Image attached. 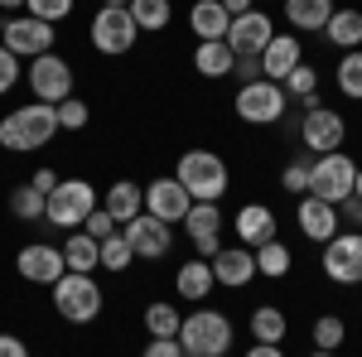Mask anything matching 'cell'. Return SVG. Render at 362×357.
Listing matches in <instances>:
<instances>
[{
    "mask_svg": "<svg viewBox=\"0 0 362 357\" xmlns=\"http://www.w3.org/2000/svg\"><path fill=\"white\" fill-rule=\"evenodd\" d=\"M54 136H58V116H54L49 102H25V107H15V111L0 116V145L15 150V155L44 150Z\"/></svg>",
    "mask_w": 362,
    "mask_h": 357,
    "instance_id": "obj_1",
    "label": "cell"
},
{
    "mask_svg": "<svg viewBox=\"0 0 362 357\" xmlns=\"http://www.w3.org/2000/svg\"><path fill=\"white\" fill-rule=\"evenodd\" d=\"M174 179L189 189L194 203H218L232 184V174H227V160L223 155H213V150H184L179 155V165H174Z\"/></svg>",
    "mask_w": 362,
    "mask_h": 357,
    "instance_id": "obj_2",
    "label": "cell"
},
{
    "mask_svg": "<svg viewBox=\"0 0 362 357\" xmlns=\"http://www.w3.org/2000/svg\"><path fill=\"white\" fill-rule=\"evenodd\" d=\"M232 319L223 309H194L184 324H179V348L198 357H227L232 353Z\"/></svg>",
    "mask_w": 362,
    "mask_h": 357,
    "instance_id": "obj_3",
    "label": "cell"
},
{
    "mask_svg": "<svg viewBox=\"0 0 362 357\" xmlns=\"http://www.w3.org/2000/svg\"><path fill=\"white\" fill-rule=\"evenodd\" d=\"M49 290H54V309L68 319V324H92V319L102 314V285H97L92 275L63 271Z\"/></svg>",
    "mask_w": 362,
    "mask_h": 357,
    "instance_id": "obj_4",
    "label": "cell"
},
{
    "mask_svg": "<svg viewBox=\"0 0 362 357\" xmlns=\"http://www.w3.org/2000/svg\"><path fill=\"white\" fill-rule=\"evenodd\" d=\"M92 208H97V189L87 179H58V189L44 198V222H54L63 232H78Z\"/></svg>",
    "mask_w": 362,
    "mask_h": 357,
    "instance_id": "obj_5",
    "label": "cell"
},
{
    "mask_svg": "<svg viewBox=\"0 0 362 357\" xmlns=\"http://www.w3.org/2000/svg\"><path fill=\"white\" fill-rule=\"evenodd\" d=\"M358 184V160L348 155V150H334V155H314V165H309V193L314 198H324V203H343L348 193Z\"/></svg>",
    "mask_w": 362,
    "mask_h": 357,
    "instance_id": "obj_6",
    "label": "cell"
},
{
    "mask_svg": "<svg viewBox=\"0 0 362 357\" xmlns=\"http://www.w3.org/2000/svg\"><path fill=\"white\" fill-rule=\"evenodd\" d=\"M87 34H92V49H97V54H107V58L131 54V49H136V39H140V29H136V20H131V10H126V5H102V10L92 15Z\"/></svg>",
    "mask_w": 362,
    "mask_h": 357,
    "instance_id": "obj_7",
    "label": "cell"
},
{
    "mask_svg": "<svg viewBox=\"0 0 362 357\" xmlns=\"http://www.w3.org/2000/svg\"><path fill=\"white\" fill-rule=\"evenodd\" d=\"M232 111H237L247 126H276V121H285V111H290V97H285V87H280V83L256 78V83L237 87Z\"/></svg>",
    "mask_w": 362,
    "mask_h": 357,
    "instance_id": "obj_8",
    "label": "cell"
},
{
    "mask_svg": "<svg viewBox=\"0 0 362 357\" xmlns=\"http://www.w3.org/2000/svg\"><path fill=\"white\" fill-rule=\"evenodd\" d=\"M29 92H34V102H49L58 107L63 97H73V63L63 54H39L29 58Z\"/></svg>",
    "mask_w": 362,
    "mask_h": 357,
    "instance_id": "obj_9",
    "label": "cell"
},
{
    "mask_svg": "<svg viewBox=\"0 0 362 357\" xmlns=\"http://www.w3.org/2000/svg\"><path fill=\"white\" fill-rule=\"evenodd\" d=\"M54 39H58V29L34 20V15H10L5 20V34H0V44L15 58H25V63L39 58V54H54Z\"/></svg>",
    "mask_w": 362,
    "mask_h": 357,
    "instance_id": "obj_10",
    "label": "cell"
},
{
    "mask_svg": "<svg viewBox=\"0 0 362 357\" xmlns=\"http://www.w3.org/2000/svg\"><path fill=\"white\" fill-rule=\"evenodd\" d=\"M319 266H324V275L334 285H362V232H338V237H329Z\"/></svg>",
    "mask_w": 362,
    "mask_h": 357,
    "instance_id": "obj_11",
    "label": "cell"
},
{
    "mask_svg": "<svg viewBox=\"0 0 362 357\" xmlns=\"http://www.w3.org/2000/svg\"><path fill=\"white\" fill-rule=\"evenodd\" d=\"M343 140H348V121H343L334 107H309L305 111V121H300V145H305L309 155H334V150H343Z\"/></svg>",
    "mask_w": 362,
    "mask_h": 357,
    "instance_id": "obj_12",
    "label": "cell"
},
{
    "mask_svg": "<svg viewBox=\"0 0 362 357\" xmlns=\"http://www.w3.org/2000/svg\"><path fill=\"white\" fill-rule=\"evenodd\" d=\"M121 237L131 242L136 261H165L169 251H174V227H169V222H160V218H150V213L131 218L126 227H121Z\"/></svg>",
    "mask_w": 362,
    "mask_h": 357,
    "instance_id": "obj_13",
    "label": "cell"
},
{
    "mask_svg": "<svg viewBox=\"0 0 362 357\" xmlns=\"http://www.w3.org/2000/svg\"><path fill=\"white\" fill-rule=\"evenodd\" d=\"M189 208H194V198H189V189H184L174 174H169V179H155V184L145 189V213L160 218V222H169V227L189 218Z\"/></svg>",
    "mask_w": 362,
    "mask_h": 357,
    "instance_id": "obj_14",
    "label": "cell"
},
{
    "mask_svg": "<svg viewBox=\"0 0 362 357\" xmlns=\"http://www.w3.org/2000/svg\"><path fill=\"white\" fill-rule=\"evenodd\" d=\"M223 208L218 203H194L189 208V218H184V227H189V237H194V251L208 261V256H218L223 251Z\"/></svg>",
    "mask_w": 362,
    "mask_h": 357,
    "instance_id": "obj_15",
    "label": "cell"
},
{
    "mask_svg": "<svg viewBox=\"0 0 362 357\" xmlns=\"http://www.w3.org/2000/svg\"><path fill=\"white\" fill-rule=\"evenodd\" d=\"M256 58H261V78H266V83H285V78L305 63V44H300V34H276Z\"/></svg>",
    "mask_w": 362,
    "mask_h": 357,
    "instance_id": "obj_16",
    "label": "cell"
},
{
    "mask_svg": "<svg viewBox=\"0 0 362 357\" xmlns=\"http://www.w3.org/2000/svg\"><path fill=\"white\" fill-rule=\"evenodd\" d=\"M15 271L25 275L29 285H54L68 266H63V251L58 247H49V242H29V247H20V256H15Z\"/></svg>",
    "mask_w": 362,
    "mask_h": 357,
    "instance_id": "obj_17",
    "label": "cell"
},
{
    "mask_svg": "<svg viewBox=\"0 0 362 357\" xmlns=\"http://www.w3.org/2000/svg\"><path fill=\"white\" fill-rule=\"evenodd\" d=\"M208 266H213V280H218V285L242 290V285L256 280V251L242 247V242H232V247H223L218 256H208Z\"/></svg>",
    "mask_w": 362,
    "mask_h": 357,
    "instance_id": "obj_18",
    "label": "cell"
},
{
    "mask_svg": "<svg viewBox=\"0 0 362 357\" xmlns=\"http://www.w3.org/2000/svg\"><path fill=\"white\" fill-rule=\"evenodd\" d=\"M295 222H300V232H305V242H329V237H338L343 227H338V208L334 203H324V198H314V193H305L300 203H295Z\"/></svg>",
    "mask_w": 362,
    "mask_h": 357,
    "instance_id": "obj_19",
    "label": "cell"
},
{
    "mask_svg": "<svg viewBox=\"0 0 362 357\" xmlns=\"http://www.w3.org/2000/svg\"><path fill=\"white\" fill-rule=\"evenodd\" d=\"M271 39H276V29H271V15H261V10L232 15V29H227V49H232V54H261Z\"/></svg>",
    "mask_w": 362,
    "mask_h": 357,
    "instance_id": "obj_20",
    "label": "cell"
},
{
    "mask_svg": "<svg viewBox=\"0 0 362 357\" xmlns=\"http://www.w3.org/2000/svg\"><path fill=\"white\" fill-rule=\"evenodd\" d=\"M232 232H237V242L251 247V251L266 247V242H276V213H271L266 203H247V208H237Z\"/></svg>",
    "mask_w": 362,
    "mask_h": 357,
    "instance_id": "obj_21",
    "label": "cell"
},
{
    "mask_svg": "<svg viewBox=\"0 0 362 357\" xmlns=\"http://www.w3.org/2000/svg\"><path fill=\"white\" fill-rule=\"evenodd\" d=\"M102 208H107V213L126 227L131 218H140V213H145V189H140L136 179H112V189L102 193Z\"/></svg>",
    "mask_w": 362,
    "mask_h": 357,
    "instance_id": "obj_22",
    "label": "cell"
},
{
    "mask_svg": "<svg viewBox=\"0 0 362 357\" xmlns=\"http://www.w3.org/2000/svg\"><path fill=\"white\" fill-rule=\"evenodd\" d=\"M213 285H218V280H213V266H208L203 256H198V261H184V266L174 271V295L189 300V304H203L213 295Z\"/></svg>",
    "mask_w": 362,
    "mask_h": 357,
    "instance_id": "obj_23",
    "label": "cell"
},
{
    "mask_svg": "<svg viewBox=\"0 0 362 357\" xmlns=\"http://www.w3.org/2000/svg\"><path fill=\"white\" fill-rule=\"evenodd\" d=\"M334 10H338L334 0H285V25L295 29V34H314V29L324 34Z\"/></svg>",
    "mask_w": 362,
    "mask_h": 357,
    "instance_id": "obj_24",
    "label": "cell"
},
{
    "mask_svg": "<svg viewBox=\"0 0 362 357\" xmlns=\"http://www.w3.org/2000/svg\"><path fill=\"white\" fill-rule=\"evenodd\" d=\"M189 29L198 34V44H203V39H227L232 15H227L218 0H194V5H189Z\"/></svg>",
    "mask_w": 362,
    "mask_h": 357,
    "instance_id": "obj_25",
    "label": "cell"
},
{
    "mask_svg": "<svg viewBox=\"0 0 362 357\" xmlns=\"http://www.w3.org/2000/svg\"><path fill=\"white\" fill-rule=\"evenodd\" d=\"M247 333H251V343H285L290 338V319L276 304H256L247 319Z\"/></svg>",
    "mask_w": 362,
    "mask_h": 357,
    "instance_id": "obj_26",
    "label": "cell"
},
{
    "mask_svg": "<svg viewBox=\"0 0 362 357\" xmlns=\"http://www.w3.org/2000/svg\"><path fill=\"white\" fill-rule=\"evenodd\" d=\"M63 266L68 271H78V275H92L97 266H102V247H97V237H87L83 227L78 232H68V242H63Z\"/></svg>",
    "mask_w": 362,
    "mask_h": 357,
    "instance_id": "obj_27",
    "label": "cell"
},
{
    "mask_svg": "<svg viewBox=\"0 0 362 357\" xmlns=\"http://www.w3.org/2000/svg\"><path fill=\"white\" fill-rule=\"evenodd\" d=\"M324 39L334 44V49H362V10H353V5H343V10H334L329 15V25H324Z\"/></svg>",
    "mask_w": 362,
    "mask_h": 357,
    "instance_id": "obj_28",
    "label": "cell"
},
{
    "mask_svg": "<svg viewBox=\"0 0 362 357\" xmlns=\"http://www.w3.org/2000/svg\"><path fill=\"white\" fill-rule=\"evenodd\" d=\"M232 49H227V39H203L194 49V73L198 78H227L232 73Z\"/></svg>",
    "mask_w": 362,
    "mask_h": 357,
    "instance_id": "obj_29",
    "label": "cell"
},
{
    "mask_svg": "<svg viewBox=\"0 0 362 357\" xmlns=\"http://www.w3.org/2000/svg\"><path fill=\"white\" fill-rule=\"evenodd\" d=\"M280 87H285V97H290V102H300L305 111L319 107V68H314V63H300V68H295Z\"/></svg>",
    "mask_w": 362,
    "mask_h": 357,
    "instance_id": "obj_30",
    "label": "cell"
},
{
    "mask_svg": "<svg viewBox=\"0 0 362 357\" xmlns=\"http://www.w3.org/2000/svg\"><path fill=\"white\" fill-rule=\"evenodd\" d=\"M126 10H131V20H136L140 34H160V29H169V20H174V5H169V0H131Z\"/></svg>",
    "mask_w": 362,
    "mask_h": 357,
    "instance_id": "obj_31",
    "label": "cell"
},
{
    "mask_svg": "<svg viewBox=\"0 0 362 357\" xmlns=\"http://www.w3.org/2000/svg\"><path fill=\"white\" fill-rule=\"evenodd\" d=\"M295 266V251L285 247V242H266V247H256V275H266V280H285Z\"/></svg>",
    "mask_w": 362,
    "mask_h": 357,
    "instance_id": "obj_32",
    "label": "cell"
},
{
    "mask_svg": "<svg viewBox=\"0 0 362 357\" xmlns=\"http://www.w3.org/2000/svg\"><path fill=\"white\" fill-rule=\"evenodd\" d=\"M334 83L348 102H362V49H348L334 68Z\"/></svg>",
    "mask_w": 362,
    "mask_h": 357,
    "instance_id": "obj_33",
    "label": "cell"
},
{
    "mask_svg": "<svg viewBox=\"0 0 362 357\" xmlns=\"http://www.w3.org/2000/svg\"><path fill=\"white\" fill-rule=\"evenodd\" d=\"M179 324H184V314L169 300L145 304V333H150V338H179Z\"/></svg>",
    "mask_w": 362,
    "mask_h": 357,
    "instance_id": "obj_34",
    "label": "cell"
},
{
    "mask_svg": "<svg viewBox=\"0 0 362 357\" xmlns=\"http://www.w3.org/2000/svg\"><path fill=\"white\" fill-rule=\"evenodd\" d=\"M309 338H314V348H319V353H338V348L348 343V324H343L338 314H319V319H314V329H309Z\"/></svg>",
    "mask_w": 362,
    "mask_h": 357,
    "instance_id": "obj_35",
    "label": "cell"
},
{
    "mask_svg": "<svg viewBox=\"0 0 362 357\" xmlns=\"http://www.w3.org/2000/svg\"><path fill=\"white\" fill-rule=\"evenodd\" d=\"M10 218L15 222H44V193L34 189V184L10 189Z\"/></svg>",
    "mask_w": 362,
    "mask_h": 357,
    "instance_id": "obj_36",
    "label": "cell"
},
{
    "mask_svg": "<svg viewBox=\"0 0 362 357\" xmlns=\"http://www.w3.org/2000/svg\"><path fill=\"white\" fill-rule=\"evenodd\" d=\"M97 247H102V271L121 275V271H131V266H136V251H131V242H126L121 232H112V237H102Z\"/></svg>",
    "mask_w": 362,
    "mask_h": 357,
    "instance_id": "obj_37",
    "label": "cell"
},
{
    "mask_svg": "<svg viewBox=\"0 0 362 357\" xmlns=\"http://www.w3.org/2000/svg\"><path fill=\"white\" fill-rule=\"evenodd\" d=\"M54 116H58V131H83L87 121H92V107H87L83 97H63L54 107Z\"/></svg>",
    "mask_w": 362,
    "mask_h": 357,
    "instance_id": "obj_38",
    "label": "cell"
},
{
    "mask_svg": "<svg viewBox=\"0 0 362 357\" xmlns=\"http://www.w3.org/2000/svg\"><path fill=\"white\" fill-rule=\"evenodd\" d=\"M73 5H78V0H25V15L44 20V25H58V20L73 15Z\"/></svg>",
    "mask_w": 362,
    "mask_h": 357,
    "instance_id": "obj_39",
    "label": "cell"
},
{
    "mask_svg": "<svg viewBox=\"0 0 362 357\" xmlns=\"http://www.w3.org/2000/svg\"><path fill=\"white\" fill-rule=\"evenodd\" d=\"M83 232H87V237H97V242H102V237H112V232H121V222H116L112 213H107V208H102V203H97V208H92V213H87Z\"/></svg>",
    "mask_w": 362,
    "mask_h": 357,
    "instance_id": "obj_40",
    "label": "cell"
},
{
    "mask_svg": "<svg viewBox=\"0 0 362 357\" xmlns=\"http://www.w3.org/2000/svg\"><path fill=\"white\" fill-rule=\"evenodd\" d=\"M20 73H25V58H15L5 44H0V97H5V92H15Z\"/></svg>",
    "mask_w": 362,
    "mask_h": 357,
    "instance_id": "obj_41",
    "label": "cell"
},
{
    "mask_svg": "<svg viewBox=\"0 0 362 357\" xmlns=\"http://www.w3.org/2000/svg\"><path fill=\"white\" fill-rule=\"evenodd\" d=\"M280 184L295 193V198H305V193H309V160H290L285 174H280Z\"/></svg>",
    "mask_w": 362,
    "mask_h": 357,
    "instance_id": "obj_42",
    "label": "cell"
},
{
    "mask_svg": "<svg viewBox=\"0 0 362 357\" xmlns=\"http://www.w3.org/2000/svg\"><path fill=\"white\" fill-rule=\"evenodd\" d=\"M232 78H237L242 87L256 83V78H261V58H256V54H237V58H232Z\"/></svg>",
    "mask_w": 362,
    "mask_h": 357,
    "instance_id": "obj_43",
    "label": "cell"
},
{
    "mask_svg": "<svg viewBox=\"0 0 362 357\" xmlns=\"http://www.w3.org/2000/svg\"><path fill=\"white\" fill-rule=\"evenodd\" d=\"M338 227H348V232H362V198H343L338 203Z\"/></svg>",
    "mask_w": 362,
    "mask_h": 357,
    "instance_id": "obj_44",
    "label": "cell"
},
{
    "mask_svg": "<svg viewBox=\"0 0 362 357\" xmlns=\"http://www.w3.org/2000/svg\"><path fill=\"white\" fill-rule=\"evenodd\" d=\"M140 357H184V348H179V338H150Z\"/></svg>",
    "mask_w": 362,
    "mask_h": 357,
    "instance_id": "obj_45",
    "label": "cell"
},
{
    "mask_svg": "<svg viewBox=\"0 0 362 357\" xmlns=\"http://www.w3.org/2000/svg\"><path fill=\"white\" fill-rule=\"evenodd\" d=\"M0 357H29L25 338L20 333H0Z\"/></svg>",
    "mask_w": 362,
    "mask_h": 357,
    "instance_id": "obj_46",
    "label": "cell"
},
{
    "mask_svg": "<svg viewBox=\"0 0 362 357\" xmlns=\"http://www.w3.org/2000/svg\"><path fill=\"white\" fill-rule=\"evenodd\" d=\"M29 184L44 193V198H49V193L58 189V174H54V169H39V174H29Z\"/></svg>",
    "mask_w": 362,
    "mask_h": 357,
    "instance_id": "obj_47",
    "label": "cell"
},
{
    "mask_svg": "<svg viewBox=\"0 0 362 357\" xmlns=\"http://www.w3.org/2000/svg\"><path fill=\"white\" fill-rule=\"evenodd\" d=\"M242 357H285V348H280V343H251Z\"/></svg>",
    "mask_w": 362,
    "mask_h": 357,
    "instance_id": "obj_48",
    "label": "cell"
},
{
    "mask_svg": "<svg viewBox=\"0 0 362 357\" xmlns=\"http://www.w3.org/2000/svg\"><path fill=\"white\" fill-rule=\"evenodd\" d=\"M227 15H247V10H256V0H218Z\"/></svg>",
    "mask_w": 362,
    "mask_h": 357,
    "instance_id": "obj_49",
    "label": "cell"
},
{
    "mask_svg": "<svg viewBox=\"0 0 362 357\" xmlns=\"http://www.w3.org/2000/svg\"><path fill=\"white\" fill-rule=\"evenodd\" d=\"M15 10H25V0H0V15H15Z\"/></svg>",
    "mask_w": 362,
    "mask_h": 357,
    "instance_id": "obj_50",
    "label": "cell"
},
{
    "mask_svg": "<svg viewBox=\"0 0 362 357\" xmlns=\"http://www.w3.org/2000/svg\"><path fill=\"white\" fill-rule=\"evenodd\" d=\"M353 198H362V165H358V184H353Z\"/></svg>",
    "mask_w": 362,
    "mask_h": 357,
    "instance_id": "obj_51",
    "label": "cell"
},
{
    "mask_svg": "<svg viewBox=\"0 0 362 357\" xmlns=\"http://www.w3.org/2000/svg\"><path fill=\"white\" fill-rule=\"evenodd\" d=\"M309 357H338V353H319V348H314V353H309Z\"/></svg>",
    "mask_w": 362,
    "mask_h": 357,
    "instance_id": "obj_52",
    "label": "cell"
},
{
    "mask_svg": "<svg viewBox=\"0 0 362 357\" xmlns=\"http://www.w3.org/2000/svg\"><path fill=\"white\" fill-rule=\"evenodd\" d=\"M102 5H131V0H102Z\"/></svg>",
    "mask_w": 362,
    "mask_h": 357,
    "instance_id": "obj_53",
    "label": "cell"
},
{
    "mask_svg": "<svg viewBox=\"0 0 362 357\" xmlns=\"http://www.w3.org/2000/svg\"><path fill=\"white\" fill-rule=\"evenodd\" d=\"M0 34H5V15H0Z\"/></svg>",
    "mask_w": 362,
    "mask_h": 357,
    "instance_id": "obj_54",
    "label": "cell"
},
{
    "mask_svg": "<svg viewBox=\"0 0 362 357\" xmlns=\"http://www.w3.org/2000/svg\"><path fill=\"white\" fill-rule=\"evenodd\" d=\"M184 357H198V353H184Z\"/></svg>",
    "mask_w": 362,
    "mask_h": 357,
    "instance_id": "obj_55",
    "label": "cell"
}]
</instances>
